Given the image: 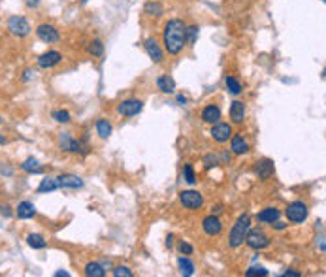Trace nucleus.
<instances>
[{"label": "nucleus", "instance_id": "nucleus-1", "mask_svg": "<svg viewBox=\"0 0 326 277\" xmlns=\"http://www.w3.org/2000/svg\"><path fill=\"white\" fill-rule=\"evenodd\" d=\"M162 42L164 48L168 51V55H179L187 44L185 40V23L181 19H170L164 25V32H162Z\"/></svg>", "mask_w": 326, "mask_h": 277}, {"label": "nucleus", "instance_id": "nucleus-2", "mask_svg": "<svg viewBox=\"0 0 326 277\" xmlns=\"http://www.w3.org/2000/svg\"><path fill=\"white\" fill-rule=\"evenodd\" d=\"M249 228H251V217L247 213H243V215L238 217V221L232 227V232H230L228 238L230 247H240L243 241H245V236H247Z\"/></svg>", "mask_w": 326, "mask_h": 277}, {"label": "nucleus", "instance_id": "nucleus-3", "mask_svg": "<svg viewBox=\"0 0 326 277\" xmlns=\"http://www.w3.org/2000/svg\"><path fill=\"white\" fill-rule=\"evenodd\" d=\"M6 26H8V30L12 32L13 36L17 38H25L30 34V23L23 15H13V17H10Z\"/></svg>", "mask_w": 326, "mask_h": 277}, {"label": "nucleus", "instance_id": "nucleus-4", "mask_svg": "<svg viewBox=\"0 0 326 277\" xmlns=\"http://www.w3.org/2000/svg\"><path fill=\"white\" fill-rule=\"evenodd\" d=\"M245 243H247L251 249H254V251H260V249H266V247L270 245V236L260 228H254V230L249 228L247 236H245Z\"/></svg>", "mask_w": 326, "mask_h": 277}, {"label": "nucleus", "instance_id": "nucleus-5", "mask_svg": "<svg viewBox=\"0 0 326 277\" xmlns=\"http://www.w3.org/2000/svg\"><path fill=\"white\" fill-rule=\"evenodd\" d=\"M285 215H287V219H289L290 223H303V221L307 219V215H309L307 204L302 202V200H296V202H292V204L287 205Z\"/></svg>", "mask_w": 326, "mask_h": 277}, {"label": "nucleus", "instance_id": "nucleus-6", "mask_svg": "<svg viewBox=\"0 0 326 277\" xmlns=\"http://www.w3.org/2000/svg\"><path fill=\"white\" fill-rule=\"evenodd\" d=\"M179 202L187 209H198L204 205V196L198 191H183L179 193Z\"/></svg>", "mask_w": 326, "mask_h": 277}, {"label": "nucleus", "instance_id": "nucleus-7", "mask_svg": "<svg viewBox=\"0 0 326 277\" xmlns=\"http://www.w3.org/2000/svg\"><path fill=\"white\" fill-rule=\"evenodd\" d=\"M59 145H61L62 151H68V153H87V145H83L79 140H74L70 132L61 134Z\"/></svg>", "mask_w": 326, "mask_h": 277}, {"label": "nucleus", "instance_id": "nucleus-8", "mask_svg": "<svg viewBox=\"0 0 326 277\" xmlns=\"http://www.w3.org/2000/svg\"><path fill=\"white\" fill-rule=\"evenodd\" d=\"M142 109H144V102H142V100H138V98L123 100L121 104L117 106V111L121 113L123 117H134V115H138Z\"/></svg>", "mask_w": 326, "mask_h": 277}, {"label": "nucleus", "instance_id": "nucleus-9", "mask_svg": "<svg viewBox=\"0 0 326 277\" xmlns=\"http://www.w3.org/2000/svg\"><path fill=\"white\" fill-rule=\"evenodd\" d=\"M36 36L42 40V42H46V44H57L59 40H61V34H59V30L53 26V25L49 23H42L40 26L36 28Z\"/></svg>", "mask_w": 326, "mask_h": 277}, {"label": "nucleus", "instance_id": "nucleus-10", "mask_svg": "<svg viewBox=\"0 0 326 277\" xmlns=\"http://www.w3.org/2000/svg\"><path fill=\"white\" fill-rule=\"evenodd\" d=\"M211 138L219 142V144H225V142H228L230 138H232V126H230L228 123H213V128H211Z\"/></svg>", "mask_w": 326, "mask_h": 277}, {"label": "nucleus", "instance_id": "nucleus-11", "mask_svg": "<svg viewBox=\"0 0 326 277\" xmlns=\"http://www.w3.org/2000/svg\"><path fill=\"white\" fill-rule=\"evenodd\" d=\"M202 228L204 232L209 236V238H213V236H219L221 232H223V223H221V219L217 215H207V217L202 221Z\"/></svg>", "mask_w": 326, "mask_h": 277}, {"label": "nucleus", "instance_id": "nucleus-12", "mask_svg": "<svg viewBox=\"0 0 326 277\" xmlns=\"http://www.w3.org/2000/svg\"><path fill=\"white\" fill-rule=\"evenodd\" d=\"M145 48V53H147V57L153 60V62H162V59H164V53H162V49H160V46L157 44V40L155 38H147L144 44Z\"/></svg>", "mask_w": 326, "mask_h": 277}, {"label": "nucleus", "instance_id": "nucleus-13", "mask_svg": "<svg viewBox=\"0 0 326 277\" xmlns=\"http://www.w3.org/2000/svg\"><path fill=\"white\" fill-rule=\"evenodd\" d=\"M55 179H57L59 187H62V189H81L83 187V179L74 176V174H61Z\"/></svg>", "mask_w": 326, "mask_h": 277}, {"label": "nucleus", "instance_id": "nucleus-14", "mask_svg": "<svg viewBox=\"0 0 326 277\" xmlns=\"http://www.w3.org/2000/svg\"><path fill=\"white\" fill-rule=\"evenodd\" d=\"M61 60H62V55L59 51H48V53H44V55L38 57V66H40V68H53V66H57Z\"/></svg>", "mask_w": 326, "mask_h": 277}, {"label": "nucleus", "instance_id": "nucleus-15", "mask_svg": "<svg viewBox=\"0 0 326 277\" xmlns=\"http://www.w3.org/2000/svg\"><path fill=\"white\" fill-rule=\"evenodd\" d=\"M274 162L272 160H268V158H264V160H260V162H256V168H254V172H256V176H258V179H270L272 177V174H274Z\"/></svg>", "mask_w": 326, "mask_h": 277}, {"label": "nucleus", "instance_id": "nucleus-16", "mask_svg": "<svg viewBox=\"0 0 326 277\" xmlns=\"http://www.w3.org/2000/svg\"><path fill=\"white\" fill-rule=\"evenodd\" d=\"M245 104L240 102V100H234L232 102V106H230V119L234 121V123H243L245 119Z\"/></svg>", "mask_w": 326, "mask_h": 277}, {"label": "nucleus", "instance_id": "nucleus-17", "mask_svg": "<svg viewBox=\"0 0 326 277\" xmlns=\"http://www.w3.org/2000/svg\"><path fill=\"white\" fill-rule=\"evenodd\" d=\"M279 217H281V211H279L277 207H266V209H262L256 215V219L260 223H270V225H274L276 221H279Z\"/></svg>", "mask_w": 326, "mask_h": 277}, {"label": "nucleus", "instance_id": "nucleus-18", "mask_svg": "<svg viewBox=\"0 0 326 277\" xmlns=\"http://www.w3.org/2000/svg\"><path fill=\"white\" fill-rule=\"evenodd\" d=\"M221 119V109L217 106H205L204 111H202V121L204 123H209V125H213V123H217Z\"/></svg>", "mask_w": 326, "mask_h": 277}, {"label": "nucleus", "instance_id": "nucleus-19", "mask_svg": "<svg viewBox=\"0 0 326 277\" xmlns=\"http://www.w3.org/2000/svg\"><path fill=\"white\" fill-rule=\"evenodd\" d=\"M17 217L19 219H32L36 217V207L32 202H21L17 205Z\"/></svg>", "mask_w": 326, "mask_h": 277}, {"label": "nucleus", "instance_id": "nucleus-20", "mask_svg": "<svg viewBox=\"0 0 326 277\" xmlns=\"http://www.w3.org/2000/svg\"><path fill=\"white\" fill-rule=\"evenodd\" d=\"M249 151V145L243 140V136H232V153L234 155H245Z\"/></svg>", "mask_w": 326, "mask_h": 277}, {"label": "nucleus", "instance_id": "nucleus-21", "mask_svg": "<svg viewBox=\"0 0 326 277\" xmlns=\"http://www.w3.org/2000/svg\"><path fill=\"white\" fill-rule=\"evenodd\" d=\"M85 276H89V277H104V276H106V270H104V266L98 264V262H89V264L85 266Z\"/></svg>", "mask_w": 326, "mask_h": 277}, {"label": "nucleus", "instance_id": "nucleus-22", "mask_svg": "<svg viewBox=\"0 0 326 277\" xmlns=\"http://www.w3.org/2000/svg\"><path fill=\"white\" fill-rule=\"evenodd\" d=\"M59 189V183L55 177H44L42 183H40V187H38V193H53V191H57Z\"/></svg>", "mask_w": 326, "mask_h": 277}, {"label": "nucleus", "instance_id": "nucleus-23", "mask_svg": "<svg viewBox=\"0 0 326 277\" xmlns=\"http://www.w3.org/2000/svg\"><path fill=\"white\" fill-rule=\"evenodd\" d=\"M157 87L162 91V93H174L176 91V83H174V79L168 77V76H162V77H158L157 79Z\"/></svg>", "mask_w": 326, "mask_h": 277}, {"label": "nucleus", "instance_id": "nucleus-24", "mask_svg": "<svg viewBox=\"0 0 326 277\" xmlns=\"http://www.w3.org/2000/svg\"><path fill=\"white\" fill-rule=\"evenodd\" d=\"M177 264H179V272H181L185 277H191L194 274V264L191 262L189 256H181V258L177 260Z\"/></svg>", "mask_w": 326, "mask_h": 277}, {"label": "nucleus", "instance_id": "nucleus-25", "mask_svg": "<svg viewBox=\"0 0 326 277\" xmlns=\"http://www.w3.org/2000/svg\"><path fill=\"white\" fill-rule=\"evenodd\" d=\"M87 53L93 55V57H102L104 55V44H102V40H93L87 46Z\"/></svg>", "mask_w": 326, "mask_h": 277}, {"label": "nucleus", "instance_id": "nucleus-26", "mask_svg": "<svg viewBox=\"0 0 326 277\" xmlns=\"http://www.w3.org/2000/svg\"><path fill=\"white\" fill-rule=\"evenodd\" d=\"M26 243L32 247V249H44L48 243L44 240V236H40V234H28L26 236Z\"/></svg>", "mask_w": 326, "mask_h": 277}, {"label": "nucleus", "instance_id": "nucleus-27", "mask_svg": "<svg viewBox=\"0 0 326 277\" xmlns=\"http://www.w3.org/2000/svg\"><path fill=\"white\" fill-rule=\"evenodd\" d=\"M225 85H226V89H228L230 95H240V93L243 91L242 83H240L236 77H232V76H228V77L225 79Z\"/></svg>", "mask_w": 326, "mask_h": 277}, {"label": "nucleus", "instance_id": "nucleus-28", "mask_svg": "<svg viewBox=\"0 0 326 277\" xmlns=\"http://www.w3.org/2000/svg\"><path fill=\"white\" fill-rule=\"evenodd\" d=\"M144 13L145 15H155V17H158V15L164 13V8H162V4H158V2H147L144 8Z\"/></svg>", "mask_w": 326, "mask_h": 277}, {"label": "nucleus", "instance_id": "nucleus-29", "mask_svg": "<svg viewBox=\"0 0 326 277\" xmlns=\"http://www.w3.org/2000/svg\"><path fill=\"white\" fill-rule=\"evenodd\" d=\"M97 132L100 138H109V134H111V125H109L106 119H98L97 121Z\"/></svg>", "mask_w": 326, "mask_h": 277}, {"label": "nucleus", "instance_id": "nucleus-30", "mask_svg": "<svg viewBox=\"0 0 326 277\" xmlns=\"http://www.w3.org/2000/svg\"><path fill=\"white\" fill-rule=\"evenodd\" d=\"M21 170H25V172H34V174H38V172H42V168H40V162H38L36 158H26L23 164H21Z\"/></svg>", "mask_w": 326, "mask_h": 277}, {"label": "nucleus", "instance_id": "nucleus-31", "mask_svg": "<svg viewBox=\"0 0 326 277\" xmlns=\"http://www.w3.org/2000/svg\"><path fill=\"white\" fill-rule=\"evenodd\" d=\"M196 38H198V26H194V25L193 26H185V40H187L189 46H193Z\"/></svg>", "mask_w": 326, "mask_h": 277}, {"label": "nucleus", "instance_id": "nucleus-32", "mask_svg": "<svg viewBox=\"0 0 326 277\" xmlns=\"http://www.w3.org/2000/svg\"><path fill=\"white\" fill-rule=\"evenodd\" d=\"M53 119L59 121V123H68L70 121V113L66 109H57V111H53Z\"/></svg>", "mask_w": 326, "mask_h": 277}, {"label": "nucleus", "instance_id": "nucleus-33", "mask_svg": "<svg viewBox=\"0 0 326 277\" xmlns=\"http://www.w3.org/2000/svg\"><path fill=\"white\" fill-rule=\"evenodd\" d=\"M113 276L115 277H132V270L126 266H117L113 268Z\"/></svg>", "mask_w": 326, "mask_h": 277}, {"label": "nucleus", "instance_id": "nucleus-34", "mask_svg": "<svg viewBox=\"0 0 326 277\" xmlns=\"http://www.w3.org/2000/svg\"><path fill=\"white\" fill-rule=\"evenodd\" d=\"M245 276H268V270L262 268V266H251L247 272H245Z\"/></svg>", "mask_w": 326, "mask_h": 277}, {"label": "nucleus", "instance_id": "nucleus-35", "mask_svg": "<svg viewBox=\"0 0 326 277\" xmlns=\"http://www.w3.org/2000/svg\"><path fill=\"white\" fill-rule=\"evenodd\" d=\"M183 172H185V181L189 183V185H194L196 183V176H194V170L191 164H187L185 168H183Z\"/></svg>", "mask_w": 326, "mask_h": 277}, {"label": "nucleus", "instance_id": "nucleus-36", "mask_svg": "<svg viewBox=\"0 0 326 277\" xmlns=\"http://www.w3.org/2000/svg\"><path fill=\"white\" fill-rule=\"evenodd\" d=\"M179 251H181V254H185V256H189V254L194 253L193 245L187 243V241H181V243H179Z\"/></svg>", "mask_w": 326, "mask_h": 277}, {"label": "nucleus", "instance_id": "nucleus-37", "mask_svg": "<svg viewBox=\"0 0 326 277\" xmlns=\"http://www.w3.org/2000/svg\"><path fill=\"white\" fill-rule=\"evenodd\" d=\"M204 164H205V168H213V166L219 164V158L215 157V155H207V157L204 158Z\"/></svg>", "mask_w": 326, "mask_h": 277}, {"label": "nucleus", "instance_id": "nucleus-38", "mask_svg": "<svg viewBox=\"0 0 326 277\" xmlns=\"http://www.w3.org/2000/svg\"><path fill=\"white\" fill-rule=\"evenodd\" d=\"M38 4H40V0H25V6H26L28 10H32V8H38Z\"/></svg>", "mask_w": 326, "mask_h": 277}, {"label": "nucleus", "instance_id": "nucleus-39", "mask_svg": "<svg viewBox=\"0 0 326 277\" xmlns=\"http://www.w3.org/2000/svg\"><path fill=\"white\" fill-rule=\"evenodd\" d=\"M25 76H23V81L25 83H26V81H30V79H32V77H34V72H32V70H25Z\"/></svg>", "mask_w": 326, "mask_h": 277}, {"label": "nucleus", "instance_id": "nucleus-40", "mask_svg": "<svg viewBox=\"0 0 326 277\" xmlns=\"http://www.w3.org/2000/svg\"><path fill=\"white\" fill-rule=\"evenodd\" d=\"M283 276L285 277H300V274H298V272H294V270H287Z\"/></svg>", "mask_w": 326, "mask_h": 277}, {"label": "nucleus", "instance_id": "nucleus-41", "mask_svg": "<svg viewBox=\"0 0 326 277\" xmlns=\"http://www.w3.org/2000/svg\"><path fill=\"white\" fill-rule=\"evenodd\" d=\"M272 227H276V230H285L287 228V225H285V223H279V221H276V225H272Z\"/></svg>", "mask_w": 326, "mask_h": 277}, {"label": "nucleus", "instance_id": "nucleus-42", "mask_svg": "<svg viewBox=\"0 0 326 277\" xmlns=\"http://www.w3.org/2000/svg\"><path fill=\"white\" fill-rule=\"evenodd\" d=\"M177 102H179L181 106H185V104H187V98L183 97V95H179V97H177Z\"/></svg>", "mask_w": 326, "mask_h": 277}, {"label": "nucleus", "instance_id": "nucleus-43", "mask_svg": "<svg viewBox=\"0 0 326 277\" xmlns=\"http://www.w3.org/2000/svg\"><path fill=\"white\" fill-rule=\"evenodd\" d=\"M55 276H57V277H61V276L68 277V276H70V274H68V272H57V274H55Z\"/></svg>", "mask_w": 326, "mask_h": 277}, {"label": "nucleus", "instance_id": "nucleus-44", "mask_svg": "<svg viewBox=\"0 0 326 277\" xmlns=\"http://www.w3.org/2000/svg\"><path fill=\"white\" fill-rule=\"evenodd\" d=\"M166 245H168V247H172V236H168V238H166Z\"/></svg>", "mask_w": 326, "mask_h": 277}, {"label": "nucleus", "instance_id": "nucleus-45", "mask_svg": "<svg viewBox=\"0 0 326 277\" xmlns=\"http://www.w3.org/2000/svg\"><path fill=\"white\" fill-rule=\"evenodd\" d=\"M0 144H6V138H4L2 134H0Z\"/></svg>", "mask_w": 326, "mask_h": 277}, {"label": "nucleus", "instance_id": "nucleus-46", "mask_svg": "<svg viewBox=\"0 0 326 277\" xmlns=\"http://www.w3.org/2000/svg\"><path fill=\"white\" fill-rule=\"evenodd\" d=\"M81 2H83V4H85V2H89V0H81Z\"/></svg>", "mask_w": 326, "mask_h": 277}, {"label": "nucleus", "instance_id": "nucleus-47", "mask_svg": "<svg viewBox=\"0 0 326 277\" xmlns=\"http://www.w3.org/2000/svg\"><path fill=\"white\" fill-rule=\"evenodd\" d=\"M0 123H2V119H0Z\"/></svg>", "mask_w": 326, "mask_h": 277}]
</instances>
